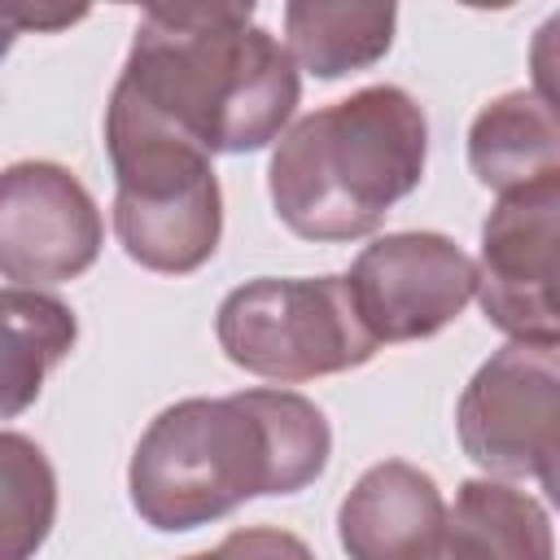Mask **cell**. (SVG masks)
Masks as SVG:
<instances>
[{
  "instance_id": "1",
  "label": "cell",
  "mask_w": 560,
  "mask_h": 560,
  "mask_svg": "<svg viewBox=\"0 0 560 560\" xmlns=\"http://www.w3.org/2000/svg\"><path fill=\"white\" fill-rule=\"evenodd\" d=\"M328 455L332 429L298 389L184 398L140 433L127 490L149 529L188 534L249 499L306 490L324 477Z\"/></svg>"
},
{
  "instance_id": "17",
  "label": "cell",
  "mask_w": 560,
  "mask_h": 560,
  "mask_svg": "<svg viewBox=\"0 0 560 560\" xmlns=\"http://www.w3.org/2000/svg\"><path fill=\"white\" fill-rule=\"evenodd\" d=\"M88 9H48V4H0V57L13 48L22 31H61L83 22Z\"/></svg>"
},
{
  "instance_id": "8",
  "label": "cell",
  "mask_w": 560,
  "mask_h": 560,
  "mask_svg": "<svg viewBox=\"0 0 560 560\" xmlns=\"http://www.w3.org/2000/svg\"><path fill=\"white\" fill-rule=\"evenodd\" d=\"M350 298L376 346L424 341L472 302V258L442 232H385L359 249Z\"/></svg>"
},
{
  "instance_id": "2",
  "label": "cell",
  "mask_w": 560,
  "mask_h": 560,
  "mask_svg": "<svg viewBox=\"0 0 560 560\" xmlns=\"http://www.w3.org/2000/svg\"><path fill=\"white\" fill-rule=\"evenodd\" d=\"M109 96L214 158L276 144L302 79L254 4H149Z\"/></svg>"
},
{
  "instance_id": "12",
  "label": "cell",
  "mask_w": 560,
  "mask_h": 560,
  "mask_svg": "<svg viewBox=\"0 0 560 560\" xmlns=\"http://www.w3.org/2000/svg\"><path fill=\"white\" fill-rule=\"evenodd\" d=\"M79 319L74 311L44 289H0V420L22 416L48 372L74 350Z\"/></svg>"
},
{
  "instance_id": "7",
  "label": "cell",
  "mask_w": 560,
  "mask_h": 560,
  "mask_svg": "<svg viewBox=\"0 0 560 560\" xmlns=\"http://www.w3.org/2000/svg\"><path fill=\"white\" fill-rule=\"evenodd\" d=\"M556 241H560V179L499 197L481 223L472 298L481 302L486 319L512 341L560 346Z\"/></svg>"
},
{
  "instance_id": "9",
  "label": "cell",
  "mask_w": 560,
  "mask_h": 560,
  "mask_svg": "<svg viewBox=\"0 0 560 560\" xmlns=\"http://www.w3.org/2000/svg\"><path fill=\"white\" fill-rule=\"evenodd\" d=\"M105 245V219L83 179L61 162L0 171V276L44 289L83 276Z\"/></svg>"
},
{
  "instance_id": "5",
  "label": "cell",
  "mask_w": 560,
  "mask_h": 560,
  "mask_svg": "<svg viewBox=\"0 0 560 560\" xmlns=\"http://www.w3.org/2000/svg\"><path fill=\"white\" fill-rule=\"evenodd\" d=\"M228 363L298 385L363 368L381 346L363 328L346 276H258L236 284L214 315Z\"/></svg>"
},
{
  "instance_id": "15",
  "label": "cell",
  "mask_w": 560,
  "mask_h": 560,
  "mask_svg": "<svg viewBox=\"0 0 560 560\" xmlns=\"http://www.w3.org/2000/svg\"><path fill=\"white\" fill-rule=\"evenodd\" d=\"M57 521V472L44 446L0 429V560H31Z\"/></svg>"
},
{
  "instance_id": "4",
  "label": "cell",
  "mask_w": 560,
  "mask_h": 560,
  "mask_svg": "<svg viewBox=\"0 0 560 560\" xmlns=\"http://www.w3.org/2000/svg\"><path fill=\"white\" fill-rule=\"evenodd\" d=\"M105 153L122 254L162 276L206 267L223 236V192L210 153L114 96L105 105Z\"/></svg>"
},
{
  "instance_id": "14",
  "label": "cell",
  "mask_w": 560,
  "mask_h": 560,
  "mask_svg": "<svg viewBox=\"0 0 560 560\" xmlns=\"http://www.w3.org/2000/svg\"><path fill=\"white\" fill-rule=\"evenodd\" d=\"M446 521L472 534L494 560H556V534L547 508L499 477H468L446 508Z\"/></svg>"
},
{
  "instance_id": "11",
  "label": "cell",
  "mask_w": 560,
  "mask_h": 560,
  "mask_svg": "<svg viewBox=\"0 0 560 560\" xmlns=\"http://www.w3.org/2000/svg\"><path fill=\"white\" fill-rule=\"evenodd\" d=\"M468 166L494 197L560 179L556 105L542 92H503L468 127Z\"/></svg>"
},
{
  "instance_id": "18",
  "label": "cell",
  "mask_w": 560,
  "mask_h": 560,
  "mask_svg": "<svg viewBox=\"0 0 560 560\" xmlns=\"http://www.w3.org/2000/svg\"><path fill=\"white\" fill-rule=\"evenodd\" d=\"M433 560H494L477 538H468L459 525H451L446 521V534H442V547H438V556Z\"/></svg>"
},
{
  "instance_id": "6",
  "label": "cell",
  "mask_w": 560,
  "mask_h": 560,
  "mask_svg": "<svg viewBox=\"0 0 560 560\" xmlns=\"http://www.w3.org/2000/svg\"><path fill=\"white\" fill-rule=\"evenodd\" d=\"M560 359L542 341L499 346L464 385L455 433L464 455L499 481H538L556 494Z\"/></svg>"
},
{
  "instance_id": "10",
  "label": "cell",
  "mask_w": 560,
  "mask_h": 560,
  "mask_svg": "<svg viewBox=\"0 0 560 560\" xmlns=\"http://www.w3.org/2000/svg\"><path fill=\"white\" fill-rule=\"evenodd\" d=\"M446 534L438 481L407 464H372L337 508V538L350 560H433Z\"/></svg>"
},
{
  "instance_id": "16",
  "label": "cell",
  "mask_w": 560,
  "mask_h": 560,
  "mask_svg": "<svg viewBox=\"0 0 560 560\" xmlns=\"http://www.w3.org/2000/svg\"><path fill=\"white\" fill-rule=\"evenodd\" d=\"M184 560H315V551L289 529L249 525V529H232L214 551L184 556Z\"/></svg>"
},
{
  "instance_id": "13",
  "label": "cell",
  "mask_w": 560,
  "mask_h": 560,
  "mask_svg": "<svg viewBox=\"0 0 560 560\" xmlns=\"http://www.w3.org/2000/svg\"><path fill=\"white\" fill-rule=\"evenodd\" d=\"M398 9L394 4H332V0H293L284 4V52L298 70L315 79H341L376 66L394 44Z\"/></svg>"
},
{
  "instance_id": "3",
  "label": "cell",
  "mask_w": 560,
  "mask_h": 560,
  "mask_svg": "<svg viewBox=\"0 0 560 560\" xmlns=\"http://www.w3.org/2000/svg\"><path fill=\"white\" fill-rule=\"evenodd\" d=\"M429 162V122L411 92L372 83L298 118L271 149L267 192L302 241L372 236L411 197Z\"/></svg>"
}]
</instances>
